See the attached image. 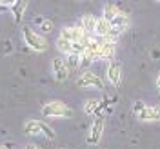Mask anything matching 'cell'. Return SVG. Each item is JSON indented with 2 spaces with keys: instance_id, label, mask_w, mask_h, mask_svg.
I'll return each mask as SVG.
<instances>
[{
  "instance_id": "1",
  "label": "cell",
  "mask_w": 160,
  "mask_h": 149,
  "mask_svg": "<svg viewBox=\"0 0 160 149\" xmlns=\"http://www.w3.org/2000/svg\"><path fill=\"white\" fill-rule=\"evenodd\" d=\"M42 115L48 118H71L73 109L60 100H51V102L42 106Z\"/></svg>"
},
{
  "instance_id": "2",
  "label": "cell",
  "mask_w": 160,
  "mask_h": 149,
  "mask_svg": "<svg viewBox=\"0 0 160 149\" xmlns=\"http://www.w3.org/2000/svg\"><path fill=\"white\" fill-rule=\"evenodd\" d=\"M24 133L29 135V137H40V135H44L46 138H49V140L57 138V133L51 129L46 122H40V120H28L24 124Z\"/></svg>"
},
{
  "instance_id": "3",
  "label": "cell",
  "mask_w": 160,
  "mask_h": 149,
  "mask_svg": "<svg viewBox=\"0 0 160 149\" xmlns=\"http://www.w3.org/2000/svg\"><path fill=\"white\" fill-rule=\"evenodd\" d=\"M22 38H24L28 47H31V49L37 51V53L48 51V42H46V38L42 35H38L37 31H33L31 27H22Z\"/></svg>"
},
{
  "instance_id": "4",
  "label": "cell",
  "mask_w": 160,
  "mask_h": 149,
  "mask_svg": "<svg viewBox=\"0 0 160 149\" xmlns=\"http://www.w3.org/2000/svg\"><path fill=\"white\" fill-rule=\"evenodd\" d=\"M104 126H106V117H104V113L100 111L95 115V120H93V124H91V129L88 133V144L89 146H97L102 138V135H104Z\"/></svg>"
},
{
  "instance_id": "5",
  "label": "cell",
  "mask_w": 160,
  "mask_h": 149,
  "mask_svg": "<svg viewBox=\"0 0 160 149\" xmlns=\"http://www.w3.org/2000/svg\"><path fill=\"white\" fill-rule=\"evenodd\" d=\"M77 86L78 87H86V89H104V80L100 78L98 75L91 73V71H84L80 73V77L77 78Z\"/></svg>"
},
{
  "instance_id": "6",
  "label": "cell",
  "mask_w": 160,
  "mask_h": 149,
  "mask_svg": "<svg viewBox=\"0 0 160 149\" xmlns=\"http://www.w3.org/2000/svg\"><path fill=\"white\" fill-rule=\"evenodd\" d=\"M51 73H53V77H55V80H57L58 84L66 82L68 77H69V69H68L66 58H62V57H55V58L51 60Z\"/></svg>"
},
{
  "instance_id": "7",
  "label": "cell",
  "mask_w": 160,
  "mask_h": 149,
  "mask_svg": "<svg viewBox=\"0 0 160 149\" xmlns=\"http://www.w3.org/2000/svg\"><path fill=\"white\" fill-rule=\"evenodd\" d=\"M60 37L66 40H71V42H80V40H86L88 33L84 31V27L77 24V26H68V27H62L60 31Z\"/></svg>"
},
{
  "instance_id": "8",
  "label": "cell",
  "mask_w": 160,
  "mask_h": 149,
  "mask_svg": "<svg viewBox=\"0 0 160 149\" xmlns=\"http://www.w3.org/2000/svg\"><path fill=\"white\" fill-rule=\"evenodd\" d=\"M106 77H108V80H109V84L113 87H118L120 82H122V66H120V62L109 60L108 69H106Z\"/></svg>"
},
{
  "instance_id": "9",
  "label": "cell",
  "mask_w": 160,
  "mask_h": 149,
  "mask_svg": "<svg viewBox=\"0 0 160 149\" xmlns=\"http://www.w3.org/2000/svg\"><path fill=\"white\" fill-rule=\"evenodd\" d=\"M115 55H117V44H115V40H104L102 44H100V58L104 60H115Z\"/></svg>"
},
{
  "instance_id": "10",
  "label": "cell",
  "mask_w": 160,
  "mask_h": 149,
  "mask_svg": "<svg viewBox=\"0 0 160 149\" xmlns=\"http://www.w3.org/2000/svg\"><path fill=\"white\" fill-rule=\"evenodd\" d=\"M29 6V0H17L13 6H11V15H13V20L15 24H20L22 18H24V13Z\"/></svg>"
},
{
  "instance_id": "11",
  "label": "cell",
  "mask_w": 160,
  "mask_h": 149,
  "mask_svg": "<svg viewBox=\"0 0 160 149\" xmlns=\"http://www.w3.org/2000/svg\"><path fill=\"white\" fill-rule=\"evenodd\" d=\"M138 120L140 122H160V106H146Z\"/></svg>"
},
{
  "instance_id": "12",
  "label": "cell",
  "mask_w": 160,
  "mask_h": 149,
  "mask_svg": "<svg viewBox=\"0 0 160 149\" xmlns=\"http://www.w3.org/2000/svg\"><path fill=\"white\" fill-rule=\"evenodd\" d=\"M111 27L118 29L120 33H122V31H126L128 27H129V17H128L126 13H122V11H120L118 15L111 20Z\"/></svg>"
},
{
  "instance_id": "13",
  "label": "cell",
  "mask_w": 160,
  "mask_h": 149,
  "mask_svg": "<svg viewBox=\"0 0 160 149\" xmlns=\"http://www.w3.org/2000/svg\"><path fill=\"white\" fill-rule=\"evenodd\" d=\"M97 17H95V15H84V17H82V18H80V26H82V27H84V31H86V33H88V35H93V33H95V27H97Z\"/></svg>"
},
{
  "instance_id": "14",
  "label": "cell",
  "mask_w": 160,
  "mask_h": 149,
  "mask_svg": "<svg viewBox=\"0 0 160 149\" xmlns=\"http://www.w3.org/2000/svg\"><path fill=\"white\" fill-rule=\"evenodd\" d=\"M109 29H111V24L102 17V18L97 20V27H95V33H93V35H95L97 38H106L108 33H109Z\"/></svg>"
},
{
  "instance_id": "15",
  "label": "cell",
  "mask_w": 160,
  "mask_h": 149,
  "mask_svg": "<svg viewBox=\"0 0 160 149\" xmlns=\"http://www.w3.org/2000/svg\"><path fill=\"white\" fill-rule=\"evenodd\" d=\"M84 111H86L88 115H97V113H100V111H102V100L89 98L84 104Z\"/></svg>"
},
{
  "instance_id": "16",
  "label": "cell",
  "mask_w": 160,
  "mask_h": 149,
  "mask_svg": "<svg viewBox=\"0 0 160 149\" xmlns=\"http://www.w3.org/2000/svg\"><path fill=\"white\" fill-rule=\"evenodd\" d=\"M57 49H58L62 55H71V53H73V42L58 37V38H57Z\"/></svg>"
},
{
  "instance_id": "17",
  "label": "cell",
  "mask_w": 160,
  "mask_h": 149,
  "mask_svg": "<svg viewBox=\"0 0 160 149\" xmlns=\"http://www.w3.org/2000/svg\"><path fill=\"white\" fill-rule=\"evenodd\" d=\"M118 13H120V9L115 6V4H106V6H104V13H102V17H104V18L111 24V20L115 18Z\"/></svg>"
},
{
  "instance_id": "18",
  "label": "cell",
  "mask_w": 160,
  "mask_h": 149,
  "mask_svg": "<svg viewBox=\"0 0 160 149\" xmlns=\"http://www.w3.org/2000/svg\"><path fill=\"white\" fill-rule=\"evenodd\" d=\"M95 62V58L91 57L89 53H80V60H78V69L80 71H86V69H89L91 67V64Z\"/></svg>"
},
{
  "instance_id": "19",
  "label": "cell",
  "mask_w": 160,
  "mask_h": 149,
  "mask_svg": "<svg viewBox=\"0 0 160 149\" xmlns=\"http://www.w3.org/2000/svg\"><path fill=\"white\" fill-rule=\"evenodd\" d=\"M78 60H80V55H77V53L66 55V64H68V69H69V71L78 69Z\"/></svg>"
},
{
  "instance_id": "20",
  "label": "cell",
  "mask_w": 160,
  "mask_h": 149,
  "mask_svg": "<svg viewBox=\"0 0 160 149\" xmlns=\"http://www.w3.org/2000/svg\"><path fill=\"white\" fill-rule=\"evenodd\" d=\"M144 109H146V104H144L142 100H137V102L133 104V113H135V117H137V118L144 113Z\"/></svg>"
},
{
  "instance_id": "21",
  "label": "cell",
  "mask_w": 160,
  "mask_h": 149,
  "mask_svg": "<svg viewBox=\"0 0 160 149\" xmlns=\"http://www.w3.org/2000/svg\"><path fill=\"white\" fill-rule=\"evenodd\" d=\"M40 27H42V31H44V33H51V31H53V24L44 20V22L40 24Z\"/></svg>"
},
{
  "instance_id": "22",
  "label": "cell",
  "mask_w": 160,
  "mask_h": 149,
  "mask_svg": "<svg viewBox=\"0 0 160 149\" xmlns=\"http://www.w3.org/2000/svg\"><path fill=\"white\" fill-rule=\"evenodd\" d=\"M15 2H17V0H2V6H8V7H11Z\"/></svg>"
},
{
  "instance_id": "23",
  "label": "cell",
  "mask_w": 160,
  "mask_h": 149,
  "mask_svg": "<svg viewBox=\"0 0 160 149\" xmlns=\"http://www.w3.org/2000/svg\"><path fill=\"white\" fill-rule=\"evenodd\" d=\"M157 87H158V93H160V73H158V77H157Z\"/></svg>"
},
{
  "instance_id": "24",
  "label": "cell",
  "mask_w": 160,
  "mask_h": 149,
  "mask_svg": "<svg viewBox=\"0 0 160 149\" xmlns=\"http://www.w3.org/2000/svg\"><path fill=\"white\" fill-rule=\"evenodd\" d=\"M26 149H40V147H35V146H28Z\"/></svg>"
},
{
  "instance_id": "25",
  "label": "cell",
  "mask_w": 160,
  "mask_h": 149,
  "mask_svg": "<svg viewBox=\"0 0 160 149\" xmlns=\"http://www.w3.org/2000/svg\"><path fill=\"white\" fill-rule=\"evenodd\" d=\"M0 149H8V147H6V146H2V144H0Z\"/></svg>"
},
{
  "instance_id": "26",
  "label": "cell",
  "mask_w": 160,
  "mask_h": 149,
  "mask_svg": "<svg viewBox=\"0 0 160 149\" xmlns=\"http://www.w3.org/2000/svg\"><path fill=\"white\" fill-rule=\"evenodd\" d=\"M0 6H2V0H0Z\"/></svg>"
},
{
  "instance_id": "27",
  "label": "cell",
  "mask_w": 160,
  "mask_h": 149,
  "mask_svg": "<svg viewBox=\"0 0 160 149\" xmlns=\"http://www.w3.org/2000/svg\"><path fill=\"white\" fill-rule=\"evenodd\" d=\"M157 2H160V0H157Z\"/></svg>"
}]
</instances>
